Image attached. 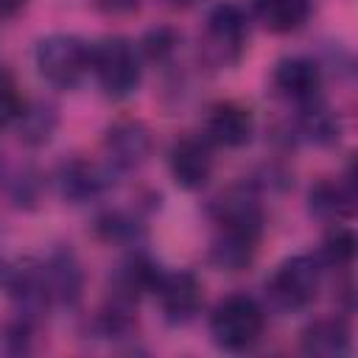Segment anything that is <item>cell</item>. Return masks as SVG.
I'll list each match as a JSON object with an SVG mask.
<instances>
[{"label": "cell", "mask_w": 358, "mask_h": 358, "mask_svg": "<svg viewBox=\"0 0 358 358\" xmlns=\"http://www.w3.org/2000/svg\"><path fill=\"white\" fill-rule=\"evenodd\" d=\"M263 327H266V313L246 294H232L221 299L210 313V336L215 347L227 352L252 350L260 341Z\"/></svg>", "instance_id": "obj_1"}, {"label": "cell", "mask_w": 358, "mask_h": 358, "mask_svg": "<svg viewBox=\"0 0 358 358\" xmlns=\"http://www.w3.org/2000/svg\"><path fill=\"white\" fill-rule=\"evenodd\" d=\"M90 70L95 73L101 90L120 101L137 92L140 87V56L126 36H103L90 48Z\"/></svg>", "instance_id": "obj_2"}, {"label": "cell", "mask_w": 358, "mask_h": 358, "mask_svg": "<svg viewBox=\"0 0 358 358\" xmlns=\"http://www.w3.org/2000/svg\"><path fill=\"white\" fill-rule=\"evenodd\" d=\"M34 62H36L39 76L50 87L70 90L90 70V48L84 39L73 34H50L36 42Z\"/></svg>", "instance_id": "obj_3"}, {"label": "cell", "mask_w": 358, "mask_h": 358, "mask_svg": "<svg viewBox=\"0 0 358 358\" xmlns=\"http://www.w3.org/2000/svg\"><path fill=\"white\" fill-rule=\"evenodd\" d=\"M249 39V20L238 3H218L204 22L201 56L213 67H229L241 59Z\"/></svg>", "instance_id": "obj_4"}, {"label": "cell", "mask_w": 358, "mask_h": 358, "mask_svg": "<svg viewBox=\"0 0 358 358\" xmlns=\"http://www.w3.org/2000/svg\"><path fill=\"white\" fill-rule=\"evenodd\" d=\"M322 285V263L313 255H294L282 260L266 282V294L280 310H302L308 308Z\"/></svg>", "instance_id": "obj_5"}, {"label": "cell", "mask_w": 358, "mask_h": 358, "mask_svg": "<svg viewBox=\"0 0 358 358\" xmlns=\"http://www.w3.org/2000/svg\"><path fill=\"white\" fill-rule=\"evenodd\" d=\"M151 294L157 296L162 316L171 324H187L190 319H196L204 302L201 282L190 271H162Z\"/></svg>", "instance_id": "obj_6"}, {"label": "cell", "mask_w": 358, "mask_h": 358, "mask_svg": "<svg viewBox=\"0 0 358 358\" xmlns=\"http://www.w3.org/2000/svg\"><path fill=\"white\" fill-rule=\"evenodd\" d=\"M103 154L115 171H137L151 157V131L137 117L115 120L103 134Z\"/></svg>", "instance_id": "obj_7"}, {"label": "cell", "mask_w": 358, "mask_h": 358, "mask_svg": "<svg viewBox=\"0 0 358 358\" xmlns=\"http://www.w3.org/2000/svg\"><path fill=\"white\" fill-rule=\"evenodd\" d=\"M171 176L185 190H201L213 176L210 143L201 137H179L168 154Z\"/></svg>", "instance_id": "obj_8"}, {"label": "cell", "mask_w": 358, "mask_h": 358, "mask_svg": "<svg viewBox=\"0 0 358 358\" xmlns=\"http://www.w3.org/2000/svg\"><path fill=\"white\" fill-rule=\"evenodd\" d=\"M42 271V282L48 288L50 302L56 305H76L81 299L84 291V268L76 257L73 249L62 246L56 252H50V257L39 266Z\"/></svg>", "instance_id": "obj_9"}, {"label": "cell", "mask_w": 358, "mask_h": 358, "mask_svg": "<svg viewBox=\"0 0 358 358\" xmlns=\"http://www.w3.org/2000/svg\"><path fill=\"white\" fill-rule=\"evenodd\" d=\"M271 87L277 95L294 101V103H308L313 98H319V87H322V70L313 59L308 56H288L280 59L274 73H271Z\"/></svg>", "instance_id": "obj_10"}, {"label": "cell", "mask_w": 358, "mask_h": 358, "mask_svg": "<svg viewBox=\"0 0 358 358\" xmlns=\"http://www.w3.org/2000/svg\"><path fill=\"white\" fill-rule=\"evenodd\" d=\"M204 134H207L204 137L207 143H215L224 148H241L255 134V117H252L249 106L235 103V101H224V103H215L210 109L207 123H204Z\"/></svg>", "instance_id": "obj_11"}, {"label": "cell", "mask_w": 358, "mask_h": 358, "mask_svg": "<svg viewBox=\"0 0 358 358\" xmlns=\"http://www.w3.org/2000/svg\"><path fill=\"white\" fill-rule=\"evenodd\" d=\"M56 185H59L62 199H67L70 204H84V201L98 199L109 187V173L101 165L76 157L59 165Z\"/></svg>", "instance_id": "obj_12"}, {"label": "cell", "mask_w": 358, "mask_h": 358, "mask_svg": "<svg viewBox=\"0 0 358 358\" xmlns=\"http://www.w3.org/2000/svg\"><path fill=\"white\" fill-rule=\"evenodd\" d=\"M213 215L218 227H232V229H243L252 235H260L263 229V210L249 187H232L221 199H215Z\"/></svg>", "instance_id": "obj_13"}, {"label": "cell", "mask_w": 358, "mask_h": 358, "mask_svg": "<svg viewBox=\"0 0 358 358\" xmlns=\"http://www.w3.org/2000/svg\"><path fill=\"white\" fill-rule=\"evenodd\" d=\"M299 350L310 358H341L350 352V327L344 319L324 316L310 322L299 336Z\"/></svg>", "instance_id": "obj_14"}, {"label": "cell", "mask_w": 358, "mask_h": 358, "mask_svg": "<svg viewBox=\"0 0 358 358\" xmlns=\"http://www.w3.org/2000/svg\"><path fill=\"white\" fill-rule=\"evenodd\" d=\"M257 238L260 235H252L243 229L218 227V235L210 243V263L218 271H243L255 260Z\"/></svg>", "instance_id": "obj_15"}, {"label": "cell", "mask_w": 358, "mask_h": 358, "mask_svg": "<svg viewBox=\"0 0 358 358\" xmlns=\"http://www.w3.org/2000/svg\"><path fill=\"white\" fill-rule=\"evenodd\" d=\"M352 185L350 182H338V179H319L310 190H308V210L310 215H316L319 221H338L347 218L352 213Z\"/></svg>", "instance_id": "obj_16"}, {"label": "cell", "mask_w": 358, "mask_h": 358, "mask_svg": "<svg viewBox=\"0 0 358 358\" xmlns=\"http://www.w3.org/2000/svg\"><path fill=\"white\" fill-rule=\"evenodd\" d=\"M313 0H252L255 17L271 34H291L299 31L310 17Z\"/></svg>", "instance_id": "obj_17"}, {"label": "cell", "mask_w": 358, "mask_h": 358, "mask_svg": "<svg viewBox=\"0 0 358 358\" xmlns=\"http://www.w3.org/2000/svg\"><path fill=\"white\" fill-rule=\"evenodd\" d=\"M299 117H296V131L313 143V145H333L338 143L341 137V120L338 115L322 101V98H313L308 103L299 106Z\"/></svg>", "instance_id": "obj_18"}, {"label": "cell", "mask_w": 358, "mask_h": 358, "mask_svg": "<svg viewBox=\"0 0 358 358\" xmlns=\"http://www.w3.org/2000/svg\"><path fill=\"white\" fill-rule=\"evenodd\" d=\"M14 123H17L20 140L25 145H34L36 148V145H45L53 137V131L59 126V109H56V103L39 98V101L22 103V109H20V115H17Z\"/></svg>", "instance_id": "obj_19"}, {"label": "cell", "mask_w": 358, "mask_h": 358, "mask_svg": "<svg viewBox=\"0 0 358 358\" xmlns=\"http://www.w3.org/2000/svg\"><path fill=\"white\" fill-rule=\"evenodd\" d=\"M95 235L101 241H106V243H126V246H131V243H137L145 235V229H143V224L134 215H129L123 210H112V213H103L95 221Z\"/></svg>", "instance_id": "obj_20"}, {"label": "cell", "mask_w": 358, "mask_h": 358, "mask_svg": "<svg viewBox=\"0 0 358 358\" xmlns=\"http://www.w3.org/2000/svg\"><path fill=\"white\" fill-rule=\"evenodd\" d=\"M355 255V238L350 229H336L333 235L324 238L322 252H319V263L330 266V268H344L352 263Z\"/></svg>", "instance_id": "obj_21"}, {"label": "cell", "mask_w": 358, "mask_h": 358, "mask_svg": "<svg viewBox=\"0 0 358 358\" xmlns=\"http://www.w3.org/2000/svg\"><path fill=\"white\" fill-rule=\"evenodd\" d=\"M140 48L151 62H168L179 48V34L173 28H168V25L148 28L143 34V39H140Z\"/></svg>", "instance_id": "obj_22"}, {"label": "cell", "mask_w": 358, "mask_h": 358, "mask_svg": "<svg viewBox=\"0 0 358 358\" xmlns=\"http://www.w3.org/2000/svg\"><path fill=\"white\" fill-rule=\"evenodd\" d=\"M20 109H22V98H20V92H17V84H14V78L0 67V129L8 126V123H14L17 115H20Z\"/></svg>", "instance_id": "obj_23"}, {"label": "cell", "mask_w": 358, "mask_h": 358, "mask_svg": "<svg viewBox=\"0 0 358 358\" xmlns=\"http://www.w3.org/2000/svg\"><path fill=\"white\" fill-rule=\"evenodd\" d=\"M3 350L6 352H28L31 350V322L25 316L3 327Z\"/></svg>", "instance_id": "obj_24"}, {"label": "cell", "mask_w": 358, "mask_h": 358, "mask_svg": "<svg viewBox=\"0 0 358 358\" xmlns=\"http://www.w3.org/2000/svg\"><path fill=\"white\" fill-rule=\"evenodd\" d=\"M95 3L103 14H112V17H126L140 8V0H95Z\"/></svg>", "instance_id": "obj_25"}, {"label": "cell", "mask_w": 358, "mask_h": 358, "mask_svg": "<svg viewBox=\"0 0 358 358\" xmlns=\"http://www.w3.org/2000/svg\"><path fill=\"white\" fill-rule=\"evenodd\" d=\"M22 6H25V0H0V17H14Z\"/></svg>", "instance_id": "obj_26"}, {"label": "cell", "mask_w": 358, "mask_h": 358, "mask_svg": "<svg viewBox=\"0 0 358 358\" xmlns=\"http://www.w3.org/2000/svg\"><path fill=\"white\" fill-rule=\"evenodd\" d=\"M196 0H171V6H176V8H187V6H193Z\"/></svg>", "instance_id": "obj_27"}]
</instances>
